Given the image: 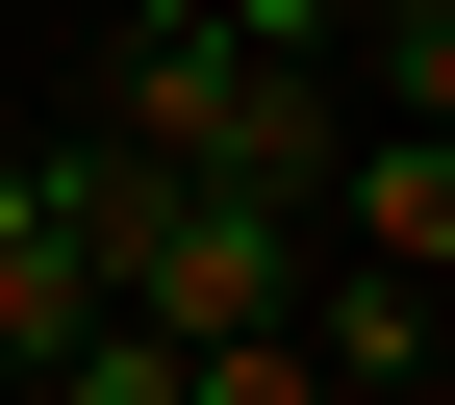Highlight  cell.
I'll return each mask as SVG.
<instances>
[{
  "instance_id": "3957f363",
  "label": "cell",
  "mask_w": 455,
  "mask_h": 405,
  "mask_svg": "<svg viewBox=\"0 0 455 405\" xmlns=\"http://www.w3.org/2000/svg\"><path fill=\"white\" fill-rule=\"evenodd\" d=\"M355 51H379V127H455V0H355Z\"/></svg>"
},
{
  "instance_id": "6da1fadb",
  "label": "cell",
  "mask_w": 455,
  "mask_h": 405,
  "mask_svg": "<svg viewBox=\"0 0 455 405\" xmlns=\"http://www.w3.org/2000/svg\"><path fill=\"white\" fill-rule=\"evenodd\" d=\"M101 329V178L76 152H0V380H51Z\"/></svg>"
},
{
  "instance_id": "277c9868",
  "label": "cell",
  "mask_w": 455,
  "mask_h": 405,
  "mask_svg": "<svg viewBox=\"0 0 455 405\" xmlns=\"http://www.w3.org/2000/svg\"><path fill=\"white\" fill-rule=\"evenodd\" d=\"M178 405H329V380H304V329H228V355H178Z\"/></svg>"
},
{
  "instance_id": "7a4b0ae2",
  "label": "cell",
  "mask_w": 455,
  "mask_h": 405,
  "mask_svg": "<svg viewBox=\"0 0 455 405\" xmlns=\"http://www.w3.org/2000/svg\"><path fill=\"white\" fill-rule=\"evenodd\" d=\"M304 254H379V279H455V127H355L304 203Z\"/></svg>"
},
{
  "instance_id": "8992f818",
  "label": "cell",
  "mask_w": 455,
  "mask_h": 405,
  "mask_svg": "<svg viewBox=\"0 0 455 405\" xmlns=\"http://www.w3.org/2000/svg\"><path fill=\"white\" fill-rule=\"evenodd\" d=\"M228 26H253V51H329V26H355V0H228Z\"/></svg>"
},
{
  "instance_id": "5b68a950",
  "label": "cell",
  "mask_w": 455,
  "mask_h": 405,
  "mask_svg": "<svg viewBox=\"0 0 455 405\" xmlns=\"http://www.w3.org/2000/svg\"><path fill=\"white\" fill-rule=\"evenodd\" d=\"M51 405H178V355H152V329H76V355H51Z\"/></svg>"
}]
</instances>
